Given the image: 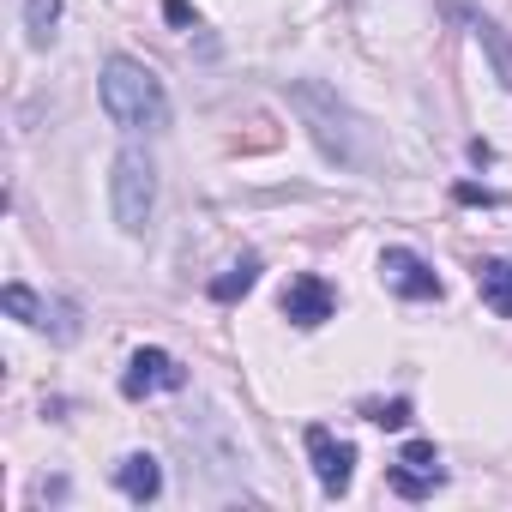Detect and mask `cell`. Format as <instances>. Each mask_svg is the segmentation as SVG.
Returning <instances> with one entry per match:
<instances>
[{
    "mask_svg": "<svg viewBox=\"0 0 512 512\" xmlns=\"http://www.w3.org/2000/svg\"><path fill=\"white\" fill-rule=\"evenodd\" d=\"M61 7H67V0H25V37H31V49H49L55 43Z\"/></svg>",
    "mask_w": 512,
    "mask_h": 512,
    "instance_id": "obj_12",
    "label": "cell"
},
{
    "mask_svg": "<svg viewBox=\"0 0 512 512\" xmlns=\"http://www.w3.org/2000/svg\"><path fill=\"white\" fill-rule=\"evenodd\" d=\"M115 488H121L133 506H151V500L163 494V464H157L151 452H127V458L115 464Z\"/></svg>",
    "mask_w": 512,
    "mask_h": 512,
    "instance_id": "obj_9",
    "label": "cell"
},
{
    "mask_svg": "<svg viewBox=\"0 0 512 512\" xmlns=\"http://www.w3.org/2000/svg\"><path fill=\"white\" fill-rule=\"evenodd\" d=\"M308 458H314V476H320L326 500H344V494H350V482H356V446H350V440H338L332 428L308 422Z\"/></svg>",
    "mask_w": 512,
    "mask_h": 512,
    "instance_id": "obj_5",
    "label": "cell"
},
{
    "mask_svg": "<svg viewBox=\"0 0 512 512\" xmlns=\"http://www.w3.org/2000/svg\"><path fill=\"white\" fill-rule=\"evenodd\" d=\"M458 199H464V205H500L488 187H458Z\"/></svg>",
    "mask_w": 512,
    "mask_h": 512,
    "instance_id": "obj_15",
    "label": "cell"
},
{
    "mask_svg": "<svg viewBox=\"0 0 512 512\" xmlns=\"http://www.w3.org/2000/svg\"><path fill=\"white\" fill-rule=\"evenodd\" d=\"M392 494H404V500H428L440 482H446V464H440V452H434V440H410L404 452H398V464H392Z\"/></svg>",
    "mask_w": 512,
    "mask_h": 512,
    "instance_id": "obj_7",
    "label": "cell"
},
{
    "mask_svg": "<svg viewBox=\"0 0 512 512\" xmlns=\"http://www.w3.org/2000/svg\"><path fill=\"white\" fill-rule=\"evenodd\" d=\"M476 296H482L488 314L512 320V260H482L476 266Z\"/></svg>",
    "mask_w": 512,
    "mask_h": 512,
    "instance_id": "obj_11",
    "label": "cell"
},
{
    "mask_svg": "<svg viewBox=\"0 0 512 512\" xmlns=\"http://www.w3.org/2000/svg\"><path fill=\"white\" fill-rule=\"evenodd\" d=\"M97 97H103V115H109L121 133H163V127H169V91H163V79H157L145 61H133V55H109V61H103Z\"/></svg>",
    "mask_w": 512,
    "mask_h": 512,
    "instance_id": "obj_1",
    "label": "cell"
},
{
    "mask_svg": "<svg viewBox=\"0 0 512 512\" xmlns=\"http://www.w3.org/2000/svg\"><path fill=\"white\" fill-rule=\"evenodd\" d=\"M0 308H7L19 326H37V332H49V326H55V338H61V344H73V338H79V308H73V302H43L31 284H7V290H0Z\"/></svg>",
    "mask_w": 512,
    "mask_h": 512,
    "instance_id": "obj_3",
    "label": "cell"
},
{
    "mask_svg": "<svg viewBox=\"0 0 512 512\" xmlns=\"http://www.w3.org/2000/svg\"><path fill=\"white\" fill-rule=\"evenodd\" d=\"M109 205H115L121 235H151V217H157V163H151L139 145H121V151H115Z\"/></svg>",
    "mask_w": 512,
    "mask_h": 512,
    "instance_id": "obj_2",
    "label": "cell"
},
{
    "mask_svg": "<svg viewBox=\"0 0 512 512\" xmlns=\"http://www.w3.org/2000/svg\"><path fill=\"white\" fill-rule=\"evenodd\" d=\"M362 416H368L374 428H410V416H416V410H410V398H368V404H362Z\"/></svg>",
    "mask_w": 512,
    "mask_h": 512,
    "instance_id": "obj_14",
    "label": "cell"
},
{
    "mask_svg": "<svg viewBox=\"0 0 512 512\" xmlns=\"http://www.w3.org/2000/svg\"><path fill=\"white\" fill-rule=\"evenodd\" d=\"M187 386V368L169 356V350H133L127 356V374H121V392L139 404V398H157V392H181Z\"/></svg>",
    "mask_w": 512,
    "mask_h": 512,
    "instance_id": "obj_6",
    "label": "cell"
},
{
    "mask_svg": "<svg viewBox=\"0 0 512 512\" xmlns=\"http://www.w3.org/2000/svg\"><path fill=\"white\" fill-rule=\"evenodd\" d=\"M253 284H260V260H253V253H241L223 278H211V302H235V296H247Z\"/></svg>",
    "mask_w": 512,
    "mask_h": 512,
    "instance_id": "obj_13",
    "label": "cell"
},
{
    "mask_svg": "<svg viewBox=\"0 0 512 512\" xmlns=\"http://www.w3.org/2000/svg\"><path fill=\"white\" fill-rule=\"evenodd\" d=\"M332 314H338V296H332L326 278H314V272L290 278V290H284V320H290V326L314 332V326H326Z\"/></svg>",
    "mask_w": 512,
    "mask_h": 512,
    "instance_id": "obj_8",
    "label": "cell"
},
{
    "mask_svg": "<svg viewBox=\"0 0 512 512\" xmlns=\"http://www.w3.org/2000/svg\"><path fill=\"white\" fill-rule=\"evenodd\" d=\"M380 284L398 302H440L446 296V284L428 272V260H422V253H410V247H386L380 253Z\"/></svg>",
    "mask_w": 512,
    "mask_h": 512,
    "instance_id": "obj_4",
    "label": "cell"
},
{
    "mask_svg": "<svg viewBox=\"0 0 512 512\" xmlns=\"http://www.w3.org/2000/svg\"><path fill=\"white\" fill-rule=\"evenodd\" d=\"M464 25H470V37L482 43V55L494 61V79H500V91H512V43H506V31L494 25V19H482V13H470V7H452Z\"/></svg>",
    "mask_w": 512,
    "mask_h": 512,
    "instance_id": "obj_10",
    "label": "cell"
}]
</instances>
